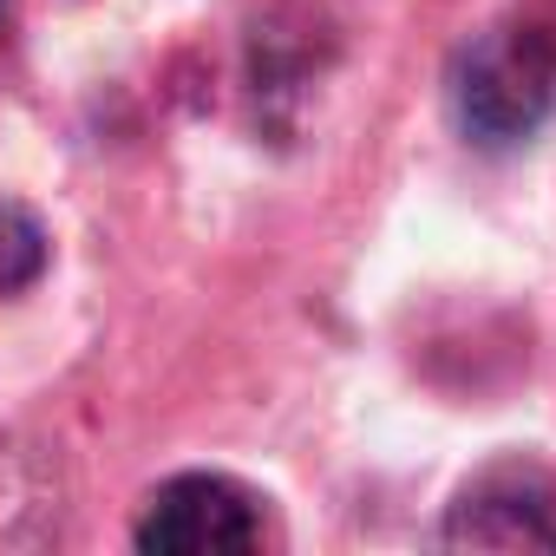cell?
I'll return each mask as SVG.
<instances>
[{
  "label": "cell",
  "mask_w": 556,
  "mask_h": 556,
  "mask_svg": "<svg viewBox=\"0 0 556 556\" xmlns=\"http://www.w3.org/2000/svg\"><path fill=\"white\" fill-rule=\"evenodd\" d=\"M556 105V47L543 27H491L458 53L452 73V112L458 131L484 151H510L536 138V125Z\"/></svg>",
  "instance_id": "6da1fadb"
},
{
  "label": "cell",
  "mask_w": 556,
  "mask_h": 556,
  "mask_svg": "<svg viewBox=\"0 0 556 556\" xmlns=\"http://www.w3.org/2000/svg\"><path fill=\"white\" fill-rule=\"evenodd\" d=\"M262 543V510L236 478L216 471H184L151 491L138 517V549L157 556H229Z\"/></svg>",
  "instance_id": "7a4b0ae2"
},
{
  "label": "cell",
  "mask_w": 556,
  "mask_h": 556,
  "mask_svg": "<svg viewBox=\"0 0 556 556\" xmlns=\"http://www.w3.org/2000/svg\"><path fill=\"white\" fill-rule=\"evenodd\" d=\"M445 543H471V549H556V504L530 478L491 471V478H478L452 504Z\"/></svg>",
  "instance_id": "3957f363"
},
{
  "label": "cell",
  "mask_w": 556,
  "mask_h": 556,
  "mask_svg": "<svg viewBox=\"0 0 556 556\" xmlns=\"http://www.w3.org/2000/svg\"><path fill=\"white\" fill-rule=\"evenodd\" d=\"M47 268V229L34 210L0 203V295H21L27 282H40Z\"/></svg>",
  "instance_id": "277c9868"
}]
</instances>
